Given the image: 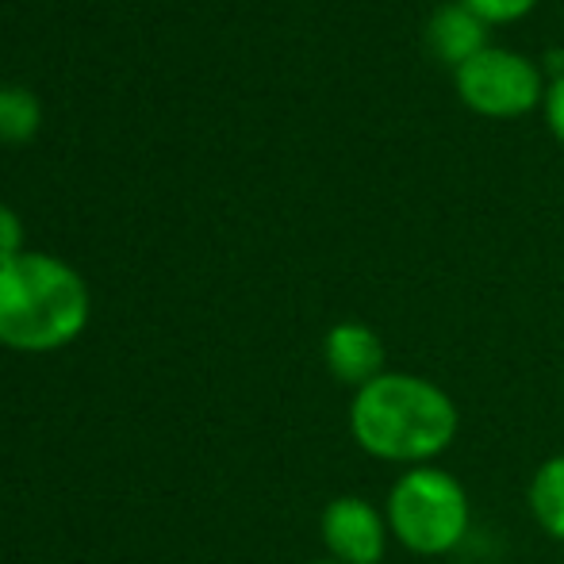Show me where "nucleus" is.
<instances>
[{"label":"nucleus","mask_w":564,"mask_h":564,"mask_svg":"<svg viewBox=\"0 0 564 564\" xmlns=\"http://www.w3.org/2000/svg\"><path fill=\"white\" fill-rule=\"evenodd\" d=\"M346 419L357 449L400 468L434 465L460 431V411L446 388L395 369L357 388Z\"/></svg>","instance_id":"1"},{"label":"nucleus","mask_w":564,"mask_h":564,"mask_svg":"<svg viewBox=\"0 0 564 564\" xmlns=\"http://www.w3.org/2000/svg\"><path fill=\"white\" fill-rule=\"evenodd\" d=\"M89 284L54 253L23 250L0 265V346L54 354L89 327Z\"/></svg>","instance_id":"2"},{"label":"nucleus","mask_w":564,"mask_h":564,"mask_svg":"<svg viewBox=\"0 0 564 564\" xmlns=\"http://www.w3.org/2000/svg\"><path fill=\"white\" fill-rule=\"evenodd\" d=\"M384 519L392 542L415 557H449L468 534L473 503L465 484L438 465L403 468L388 488Z\"/></svg>","instance_id":"3"},{"label":"nucleus","mask_w":564,"mask_h":564,"mask_svg":"<svg viewBox=\"0 0 564 564\" xmlns=\"http://www.w3.org/2000/svg\"><path fill=\"white\" fill-rule=\"evenodd\" d=\"M457 97L473 108L476 116L488 119H519L530 108L545 105V77L527 54L507 51V46H488L465 66L453 69Z\"/></svg>","instance_id":"4"},{"label":"nucleus","mask_w":564,"mask_h":564,"mask_svg":"<svg viewBox=\"0 0 564 564\" xmlns=\"http://www.w3.org/2000/svg\"><path fill=\"white\" fill-rule=\"evenodd\" d=\"M319 538L338 564H380L392 542L384 507L365 496H335L319 514Z\"/></svg>","instance_id":"5"},{"label":"nucleus","mask_w":564,"mask_h":564,"mask_svg":"<svg viewBox=\"0 0 564 564\" xmlns=\"http://www.w3.org/2000/svg\"><path fill=\"white\" fill-rule=\"evenodd\" d=\"M323 361H327V372L346 388H365L369 380H377L384 369V341H380L377 330L369 323L357 319H341L327 330L323 338Z\"/></svg>","instance_id":"6"},{"label":"nucleus","mask_w":564,"mask_h":564,"mask_svg":"<svg viewBox=\"0 0 564 564\" xmlns=\"http://www.w3.org/2000/svg\"><path fill=\"white\" fill-rule=\"evenodd\" d=\"M488 28L491 23H484L468 4L449 0V4H442L438 12L431 15V23H426V43H431L434 58H442L446 66L457 69L491 46Z\"/></svg>","instance_id":"7"},{"label":"nucleus","mask_w":564,"mask_h":564,"mask_svg":"<svg viewBox=\"0 0 564 564\" xmlns=\"http://www.w3.org/2000/svg\"><path fill=\"white\" fill-rule=\"evenodd\" d=\"M527 511L550 542H564V453H553L534 468L527 484Z\"/></svg>","instance_id":"8"},{"label":"nucleus","mask_w":564,"mask_h":564,"mask_svg":"<svg viewBox=\"0 0 564 564\" xmlns=\"http://www.w3.org/2000/svg\"><path fill=\"white\" fill-rule=\"evenodd\" d=\"M43 127V105L23 85H0V142L23 147Z\"/></svg>","instance_id":"9"},{"label":"nucleus","mask_w":564,"mask_h":564,"mask_svg":"<svg viewBox=\"0 0 564 564\" xmlns=\"http://www.w3.org/2000/svg\"><path fill=\"white\" fill-rule=\"evenodd\" d=\"M468 4L484 23H514L538 4V0H460Z\"/></svg>","instance_id":"10"},{"label":"nucleus","mask_w":564,"mask_h":564,"mask_svg":"<svg viewBox=\"0 0 564 564\" xmlns=\"http://www.w3.org/2000/svg\"><path fill=\"white\" fill-rule=\"evenodd\" d=\"M23 253V219L8 204H0V265Z\"/></svg>","instance_id":"11"},{"label":"nucleus","mask_w":564,"mask_h":564,"mask_svg":"<svg viewBox=\"0 0 564 564\" xmlns=\"http://www.w3.org/2000/svg\"><path fill=\"white\" fill-rule=\"evenodd\" d=\"M545 123L564 142V69L545 85Z\"/></svg>","instance_id":"12"},{"label":"nucleus","mask_w":564,"mask_h":564,"mask_svg":"<svg viewBox=\"0 0 564 564\" xmlns=\"http://www.w3.org/2000/svg\"><path fill=\"white\" fill-rule=\"evenodd\" d=\"M312 564H338V561H330V557H327V561H312Z\"/></svg>","instance_id":"13"}]
</instances>
